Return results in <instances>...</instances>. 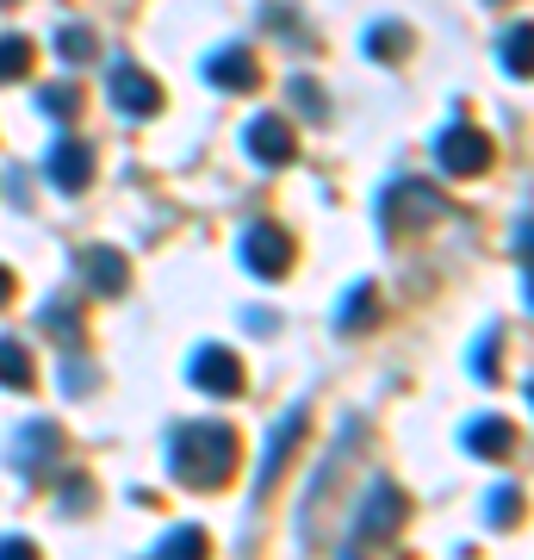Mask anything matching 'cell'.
I'll return each instance as SVG.
<instances>
[{"instance_id":"obj_11","label":"cell","mask_w":534,"mask_h":560,"mask_svg":"<svg viewBox=\"0 0 534 560\" xmlns=\"http://www.w3.org/2000/svg\"><path fill=\"white\" fill-rule=\"evenodd\" d=\"M205 81L224 88V94H249V88L261 81V69H256V57H249L242 44H230V50H218V57H205Z\"/></svg>"},{"instance_id":"obj_27","label":"cell","mask_w":534,"mask_h":560,"mask_svg":"<svg viewBox=\"0 0 534 560\" xmlns=\"http://www.w3.org/2000/svg\"><path fill=\"white\" fill-rule=\"evenodd\" d=\"M0 560H38V541H25V536H0Z\"/></svg>"},{"instance_id":"obj_26","label":"cell","mask_w":534,"mask_h":560,"mask_svg":"<svg viewBox=\"0 0 534 560\" xmlns=\"http://www.w3.org/2000/svg\"><path fill=\"white\" fill-rule=\"evenodd\" d=\"M491 349H497V330H491V337H485V342L473 349V374H478V381H497V368H491Z\"/></svg>"},{"instance_id":"obj_23","label":"cell","mask_w":534,"mask_h":560,"mask_svg":"<svg viewBox=\"0 0 534 560\" xmlns=\"http://www.w3.org/2000/svg\"><path fill=\"white\" fill-rule=\"evenodd\" d=\"M404 44H411V38H404V25H392V20H385V25H373V32H367V57H379V62H385V57H397Z\"/></svg>"},{"instance_id":"obj_29","label":"cell","mask_w":534,"mask_h":560,"mask_svg":"<svg viewBox=\"0 0 534 560\" xmlns=\"http://www.w3.org/2000/svg\"><path fill=\"white\" fill-rule=\"evenodd\" d=\"M293 101H298V106H311V113H323V94H317V88H311L305 75L293 81Z\"/></svg>"},{"instance_id":"obj_5","label":"cell","mask_w":534,"mask_h":560,"mask_svg":"<svg viewBox=\"0 0 534 560\" xmlns=\"http://www.w3.org/2000/svg\"><path fill=\"white\" fill-rule=\"evenodd\" d=\"M187 381L199 386V393H212V399H237L242 393V361L230 355V349H193V361H187Z\"/></svg>"},{"instance_id":"obj_15","label":"cell","mask_w":534,"mask_h":560,"mask_svg":"<svg viewBox=\"0 0 534 560\" xmlns=\"http://www.w3.org/2000/svg\"><path fill=\"white\" fill-rule=\"evenodd\" d=\"M0 386H13V393L32 386V349L20 337H0Z\"/></svg>"},{"instance_id":"obj_19","label":"cell","mask_w":534,"mask_h":560,"mask_svg":"<svg viewBox=\"0 0 534 560\" xmlns=\"http://www.w3.org/2000/svg\"><path fill=\"white\" fill-rule=\"evenodd\" d=\"M44 330H50V337H62V342H75L81 337V318H75V305L69 300H44Z\"/></svg>"},{"instance_id":"obj_22","label":"cell","mask_w":534,"mask_h":560,"mask_svg":"<svg viewBox=\"0 0 534 560\" xmlns=\"http://www.w3.org/2000/svg\"><path fill=\"white\" fill-rule=\"evenodd\" d=\"M515 511H522V492H515V486H497L491 499H485V523H491V529H510Z\"/></svg>"},{"instance_id":"obj_6","label":"cell","mask_w":534,"mask_h":560,"mask_svg":"<svg viewBox=\"0 0 534 560\" xmlns=\"http://www.w3.org/2000/svg\"><path fill=\"white\" fill-rule=\"evenodd\" d=\"M404 517H411V499H404L392 480H373V492H367V504H360V517H355V536L385 541V536H397Z\"/></svg>"},{"instance_id":"obj_28","label":"cell","mask_w":534,"mask_h":560,"mask_svg":"<svg viewBox=\"0 0 534 560\" xmlns=\"http://www.w3.org/2000/svg\"><path fill=\"white\" fill-rule=\"evenodd\" d=\"M62 386H69L75 399H81V393H94V374H87V361H69V381H62Z\"/></svg>"},{"instance_id":"obj_30","label":"cell","mask_w":534,"mask_h":560,"mask_svg":"<svg viewBox=\"0 0 534 560\" xmlns=\"http://www.w3.org/2000/svg\"><path fill=\"white\" fill-rule=\"evenodd\" d=\"M13 300V268H0V305Z\"/></svg>"},{"instance_id":"obj_25","label":"cell","mask_w":534,"mask_h":560,"mask_svg":"<svg viewBox=\"0 0 534 560\" xmlns=\"http://www.w3.org/2000/svg\"><path fill=\"white\" fill-rule=\"evenodd\" d=\"M57 504H62V511H87V504H94V486H87V480H69V486L57 492Z\"/></svg>"},{"instance_id":"obj_4","label":"cell","mask_w":534,"mask_h":560,"mask_svg":"<svg viewBox=\"0 0 534 560\" xmlns=\"http://www.w3.org/2000/svg\"><path fill=\"white\" fill-rule=\"evenodd\" d=\"M242 268L261 280H280L293 268V237L280 231V224H249L242 231Z\"/></svg>"},{"instance_id":"obj_13","label":"cell","mask_w":534,"mask_h":560,"mask_svg":"<svg viewBox=\"0 0 534 560\" xmlns=\"http://www.w3.org/2000/svg\"><path fill=\"white\" fill-rule=\"evenodd\" d=\"M460 448H466V455H478V460H503L515 448L510 418H473L466 430H460Z\"/></svg>"},{"instance_id":"obj_8","label":"cell","mask_w":534,"mask_h":560,"mask_svg":"<svg viewBox=\"0 0 534 560\" xmlns=\"http://www.w3.org/2000/svg\"><path fill=\"white\" fill-rule=\"evenodd\" d=\"M44 175H50V187H62V194H81L87 180H94V150L81 138H57V150H50V162H44Z\"/></svg>"},{"instance_id":"obj_9","label":"cell","mask_w":534,"mask_h":560,"mask_svg":"<svg viewBox=\"0 0 534 560\" xmlns=\"http://www.w3.org/2000/svg\"><path fill=\"white\" fill-rule=\"evenodd\" d=\"M112 106H119L124 119H150V113L162 106V88L143 75V69L119 62V69H112Z\"/></svg>"},{"instance_id":"obj_24","label":"cell","mask_w":534,"mask_h":560,"mask_svg":"<svg viewBox=\"0 0 534 560\" xmlns=\"http://www.w3.org/2000/svg\"><path fill=\"white\" fill-rule=\"evenodd\" d=\"M38 106H44V113H57V119H62V113H75V106H81V94H75V88H69V81H62V88H44V94H38Z\"/></svg>"},{"instance_id":"obj_1","label":"cell","mask_w":534,"mask_h":560,"mask_svg":"<svg viewBox=\"0 0 534 560\" xmlns=\"http://www.w3.org/2000/svg\"><path fill=\"white\" fill-rule=\"evenodd\" d=\"M168 467H175L180 486L212 492L237 467V430H224V423H175L168 430Z\"/></svg>"},{"instance_id":"obj_12","label":"cell","mask_w":534,"mask_h":560,"mask_svg":"<svg viewBox=\"0 0 534 560\" xmlns=\"http://www.w3.org/2000/svg\"><path fill=\"white\" fill-rule=\"evenodd\" d=\"M298 430H305V405H293V411L274 423V436H268V448H261V467H256V492H268V486L280 480V460L293 455Z\"/></svg>"},{"instance_id":"obj_20","label":"cell","mask_w":534,"mask_h":560,"mask_svg":"<svg viewBox=\"0 0 534 560\" xmlns=\"http://www.w3.org/2000/svg\"><path fill=\"white\" fill-rule=\"evenodd\" d=\"M25 69H32V44H25L20 32H7V38H0V81H20Z\"/></svg>"},{"instance_id":"obj_3","label":"cell","mask_w":534,"mask_h":560,"mask_svg":"<svg viewBox=\"0 0 534 560\" xmlns=\"http://www.w3.org/2000/svg\"><path fill=\"white\" fill-rule=\"evenodd\" d=\"M491 138H485V131H478V125H448V131H441L436 138V162L441 168H448V175H485V168H491Z\"/></svg>"},{"instance_id":"obj_2","label":"cell","mask_w":534,"mask_h":560,"mask_svg":"<svg viewBox=\"0 0 534 560\" xmlns=\"http://www.w3.org/2000/svg\"><path fill=\"white\" fill-rule=\"evenodd\" d=\"M13 467L25 480H44L50 467H62V430L50 418H32L13 430Z\"/></svg>"},{"instance_id":"obj_17","label":"cell","mask_w":534,"mask_h":560,"mask_svg":"<svg viewBox=\"0 0 534 560\" xmlns=\"http://www.w3.org/2000/svg\"><path fill=\"white\" fill-rule=\"evenodd\" d=\"M497 57H503V75H529V20H515L510 32H503V44H497Z\"/></svg>"},{"instance_id":"obj_7","label":"cell","mask_w":534,"mask_h":560,"mask_svg":"<svg viewBox=\"0 0 534 560\" xmlns=\"http://www.w3.org/2000/svg\"><path fill=\"white\" fill-rule=\"evenodd\" d=\"M242 150L256 162H268V168H286V162L298 156V138H293V125L274 119V113H261V119L242 125Z\"/></svg>"},{"instance_id":"obj_18","label":"cell","mask_w":534,"mask_h":560,"mask_svg":"<svg viewBox=\"0 0 534 560\" xmlns=\"http://www.w3.org/2000/svg\"><path fill=\"white\" fill-rule=\"evenodd\" d=\"M57 57L62 62H94L99 57V38L87 32V25H62V32H57Z\"/></svg>"},{"instance_id":"obj_14","label":"cell","mask_w":534,"mask_h":560,"mask_svg":"<svg viewBox=\"0 0 534 560\" xmlns=\"http://www.w3.org/2000/svg\"><path fill=\"white\" fill-rule=\"evenodd\" d=\"M81 268H87V287H94V293H124V256L119 249L94 243V249H81Z\"/></svg>"},{"instance_id":"obj_21","label":"cell","mask_w":534,"mask_h":560,"mask_svg":"<svg viewBox=\"0 0 534 560\" xmlns=\"http://www.w3.org/2000/svg\"><path fill=\"white\" fill-rule=\"evenodd\" d=\"M360 324H373V287H348V300H342L336 330H360Z\"/></svg>"},{"instance_id":"obj_16","label":"cell","mask_w":534,"mask_h":560,"mask_svg":"<svg viewBox=\"0 0 534 560\" xmlns=\"http://www.w3.org/2000/svg\"><path fill=\"white\" fill-rule=\"evenodd\" d=\"M156 560H205V529L199 523H180L156 541Z\"/></svg>"},{"instance_id":"obj_10","label":"cell","mask_w":534,"mask_h":560,"mask_svg":"<svg viewBox=\"0 0 534 560\" xmlns=\"http://www.w3.org/2000/svg\"><path fill=\"white\" fill-rule=\"evenodd\" d=\"M397 212H423V224H429V219H448V200H441L436 187H423V180H397L392 194L379 200V219H385V231H392Z\"/></svg>"}]
</instances>
